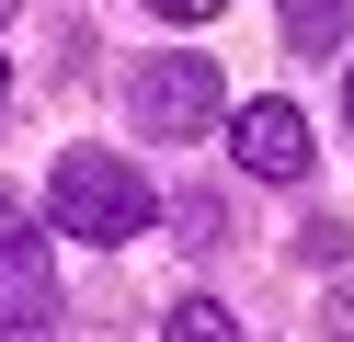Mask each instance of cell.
I'll return each instance as SVG.
<instances>
[{
    "instance_id": "cell-6",
    "label": "cell",
    "mask_w": 354,
    "mask_h": 342,
    "mask_svg": "<svg viewBox=\"0 0 354 342\" xmlns=\"http://www.w3.org/2000/svg\"><path fill=\"white\" fill-rule=\"evenodd\" d=\"M160 342H240V319L217 308V296H183V308L160 319Z\"/></svg>"
},
{
    "instance_id": "cell-7",
    "label": "cell",
    "mask_w": 354,
    "mask_h": 342,
    "mask_svg": "<svg viewBox=\"0 0 354 342\" xmlns=\"http://www.w3.org/2000/svg\"><path fill=\"white\" fill-rule=\"evenodd\" d=\"M320 331H331V342H354V285H331V308H320Z\"/></svg>"
},
{
    "instance_id": "cell-4",
    "label": "cell",
    "mask_w": 354,
    "mask_h": 342,
    "mask_svg": "<svg viewBox=\"0 0 354 342\" xmlns=\"http://www.w3.org/2000/svg\"><path fill=\"white\" fill-rule=\"evenodd\" d=\"M0 308H12V342L46 331V308H57V285H46V228H12V240H0Z\"/></svg>"
},
{
    "instance_id": "cell-2",
    "label": "cell",
    "mask_w": 354,
    "mask_h": 342,
    "mask_svg": "<svg viewBox=\"0 0 354 342\" xmlns=\"http://www.w3.org/2000/svg\"><path fill=\"white\" fill-rule=\"evenodd\" d=\"M126 114H138L149 137H206L217 114H229V91H217L206 57H149V68H126Z\"/></svg>"
},
{
    "instance_id": "cell-1",
    "label": "cell",
    "mask_w": 354,
    "mask_h": 342,
    "mask_svg": "<svg viewBox=\"0 0 354 342\" xmlns=\"http://www.w3.org/2000/svg\"><path fill=\"white\" fill-rule=\"evenodd\" d=\"M46 217L69 228V240H103V251H126V240H149L160 194H149L126 160H103V149H69V160L46 171Z\"/></svg>"
},
{
    "instance_id": "cell-8",
    "label": "cell",
    "mask_w": 354,
    "mask_h": 342,
    "mask_svg": "<svg viewBox=\"0 0 354 342\" xmlns=\"http://www.w3.org/2000/svg\"><path fill=\"white\" fill-rule=\"evenodd\" d=\"M149 12H171V23H217L229 0H149Z\"/></svg>"
},
{
    "instance_id": "cell-9",
    "label": "cell",
    "mask_w": 354,
    "mask_h": 342,
    "mask_svg": "<svg viewBox=\"0 0 354 342\" xmlns=\"http://www.w3.org/2000/svg\"><path fill=\"white\" fill-rule=\"evenodd\" d=\"M343 103H354V80H343Z\"/></svg>"
},
{
    "instance_id": "cell-3",
    "label": "cell",
    "mask_w": 354,
    "mask_h": 342,
    "mask_svg": "<svg viewBox=\"0 0 354 342\" xmlns=\"http://www.w3.org/2000/svg\"><path fill=\"white\" fill-rule=\"evenodd\" d=\"M229 160L263 171V182H297V171H308V114L286 103V91H274V103H240V114H229Z\"/></svg>"
},
{
    "instance_id": "cell-5",
    "label": "cell",
    "mask_w": 354,
    "mask_h": 342,
    "mask_svg": "<svg viewBox=\"0 0 354 342\" xmlns=\"http://www.w3.org/2000/svg\"><path fill=\"white\" fill-rule=\"evenodd\" d=\"M343 23H354V0H286V46H297V57H331Z\"/></svg>"
}]
</instances>
